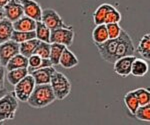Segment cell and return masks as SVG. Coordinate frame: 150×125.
<instances>
[{
  "mask_svg": "<svg viewBox=\"0 0 150 125\" xmlns=\"http://www.w3.org/2000/svg\"><path fill=\"white\" fill-rule=\"evenodd\" d=\"M4 17H5V15H4V11H3V8H0V21L2 20Z\"/></svg>",
  "mask_w": 150,
  "mask_h": 125,
  "instance_id": "836d02e7",
  "label": "cell"
},
{
  "mask_svg": "<svg viewBox=\"0 0 150 125\" xmlns=\"http://www.w3.org/2000/svg\"><path fill=\"white\" fill-rule=\"evenodd\" d=\"M7 92V91H6V89H3V90H0V97H1V96L2 95H3V94H5V93Z\"/></svg>",
  "mask_w": 150,
  "mask_h": 125,
  "instance_id": "e575fe53",
  "label": "cell"
},
{
  "mask_svg": "<svg viewBox=\"0 0 150 125\" xmlns=\"http://www.w3.org/2000/svg\"><path fill=\"white\" fill-rule=\"evenodd\" d=\"M19 53V44L13 40L0 43V64L5 66L14 55Z\"/></svg>",
  "mask_w": 150,
  "mask_h": 125,
  "instance_id": "52a82bcc",
  "label": "cell"
},
{
  "mask_svg": "<svg viewBox=\"0 0 150 125\" xmlns=\"http://www.w3.org/2000/svg\"><path fill=\"white\" fill-rule=\"evenodd\" d=\"M35 54L39 55L41 58H49L50 54V43L39 41L37 48L35 50Z\"/></svg>",
  "mask_w": 150,
  "mask_h": 125,
  "instance_id": "f546056e",
  "label": "cell"
},
{
  "mask_svg": "<svg viewBox=\"0 0 150 125\" xmlns=\"http://www.w3.org/2000/svg\"><path fill=\"white\" fill-rule=\"evenodd\" d=\"M12 23H13L14 30L17 31H34L36 27V21L25 15Z\"/></svg>",
  "mask_w": 150,
  "mask_h": 125,
  "instance_id": "5bb4252c",
  "label": "cell"
},
{
  "mask_svg": "<svg viewBox=\"0 0 150 125\" xmlns=\"http://www.w3.org/2000/svg\"><path fill=\"white\" fill-rule=\"evenodd\" d=\"M74 37L73 28H56L50 32V43H60L69 47L73 44Z\"/></svg>",
  "mask_w": 150,
  "mask_h": 125,
  "instance_id": "8992f818",
  "label": "cell"
},
{
  "mask_svg": "<svg viewBox=\"0 0 150 125\" xmlns=\"http://www.w3.org/2000/svg\"><path fill=\"white\" fill-rule=\"evenodd\" d=\"M9 1H10V0H0V8H3Z\"/></svg>",
  "mask_w": 150,
  "mask_h": 125,
  "instance_id": "d6a6232c",
  "label": "cell"
},
{
  "mask_svg": "<svg viewBox=\"0 0 150 125\" xmlns=\"http://www.w3.org/2000/svg\"><path fill=\"white\" fill-rule=\"evenodd\" d=\"M5 77H6L5 66L0 65V90L5 89Z\"/></svg>",
  "mask_w": 150,
  "mask_h": 125,
  "instance_id": "1f68e13d",
  "label": "cell"
},
{
  "mask_svg": "<svg viewBox=\"0 0 150 125\" xmlns=\"http://www.w3.org/2000/svg\"><path fill=\"white\" fill-rule=\"evenodd\" d=\"M66 48V46L60 43H50V54H49V60L51 61L53 66H57L59 64V59L61 56L63 50Z\"/></svg>",
  "mask_w": 150,
  "mask_h": 125,
  "instance_id": "cb8c5ba5",
  "label": "cell"
},
{
  "mask_svg": "<svg viewBox=\"0 0 150 125\" xmlns=\"http://www.w3.org/2000/svg\"><path fill=\"white\" fill-rule=\"evenodd\" d=\"M79 64V60L77 58V56L75 55L71 50H69L68 48H65L62 52L61 56H60L59 59V64L61 67L66 69H70L73 68V67L77 66Z\"/></svg>",
  "mask_w": 150,
  "mask_h": 125,
  "instance_id": "7c38bea8",
  "label": "cell"
},
{
  "mask_svg": "<svg viewBox=\"0 0 150 125\" xmlns=\"http://www.w3.org/2000/svg\"><path fill=\"white\" fill-rule=\"evenodd\" d=\"M41 22L44 23L50 30L56 29V28H73L71 25L65 23L63 18L58 14V12L51 8L42 10Z\"/></svg>",
  "mask_w": 150,
  "mask_h": 125,
  "instance_id": "5b68a950",
  "label": "cell"
},
{
  "mask_svg": "<svg viewBox=\"0 0 150 125\" xmlns=\"http://www.w3.org/2000/svg\"><path fill=\"white\" fill-rule=\"evenodd\" d=\"M55 71H56L55 67L51 65L36 69V70L29 72V74H31V76L34 79L35 84H48L50 83V80Z\"/></svg>",
  "mask_w": 150,
  "mask_h": 125,
  "instance_id": "8fae6325",
  "label": "cell"
},
{
  "mask_svg": "<svg viewBox=\"0 0 150 125\" xmlns=\"http://www.w3.org/2000/svg\"><path fill=\"white\" fill-rule=\"evenodd\" d=\"M27 74H29L28 68L24 67V68H17V69H12V70L7 71L6 77L7 81L9 84L12 86H14L16 83L19 82L22 78L25 77Z\"/></svg>",
  "mask_w": 150,
  "mask_h": 125,
  "instance_id": "ffe728a7",
  "label": "cell"
},
{
  "mask_svg": "<svg viewBox=\"0 0 150 125\" xmlns=\"http://www.w3.org/2000/svg\"><path fill=\"white\" fill-rule=\"evenodd\" d=\"M19 103L14 92H6L0 97V123L14 119Z\"/></svg>",
  "mask_w": 150,
  "mask_h": 125,
  "instance_id": "7a4b0ae2",
  "label": "cell"
},
{
  "mask_svg": "<svg viewBox=\"0 0 150 125\" xmlns=\"http://www.w3.org/2000/svg\"><path fill=\"white\" fill-rule=\"evenodd\" d=\"M33 38H36L35 31H17V30H14L13 32H12L10 39L19 44V43H21V42L33 39Z\"/></svg>",
  "mask_w": 150,
  "mask_h": 125,
  "instance_id": "484cf974",
  "label": "cell"
},
{
  "mask_svg": "<svg viewBox=\"0 0 150 125\" xmlns=\"http://www.w3.org/2000/svg\"><path fill=\"white\" fill-rule=\"evenodd\" d=\"M133 91L138 100L139 105L150 104V91L148 88H137Z\"/></svg>",
  "mask_w": 150,
  "mask_h": 125,
  "instance_id": "83f0119b",
  "label": "cell"
},
{
  "mask_svg": "<svg viewBox=\"0 0 150 125\" xmlns=\"http://www.w3.org/2000/svg\"><path fill=\"white\" fill-rule=\"evenodd\" d=\"M54 96L56 100H63L67 97L72 89V84L70 80L61 72L55 71L53 74L51 80H50Z\"/></svg>",
  "mask_w": 150,
  "mask_h": 125,
  "instance_id": "3957f363",
  "label": "cell"
},
{
  "mask_svg": "<svg viewBox=\"0 0 150 125\" xmlns=\"http://www.w3.org/2000/svg\"><path fill=\"white\" fill-rule=\"evenodd\" d=\"M113 7L109 3H102L99 5L96 10L93 13V22L95 25H99V24H105V16L107 12Z\"/></svg>",
  "mask_w": 150,
  "mask_h": 125,
  "instance_id": "44dd1931",
  "label": "cell"
},
{
  "mask_svg": "<svg viewBox=\"0 0 150 125\" xmlns=\"http://www.w3.org/2000/svg\"><path fill=\"white\" fill-rule=\"evenodd\" d=\"M105 25L109 39H115V38H117L119 36L122 29L121 26L119 25V23H108L105 24Z\"/></svg>",
  "mask_w": 150,
  "mask_h": 125,
  "instance_id": "4dcf8cb0",
  "label": "cell"
},
{
  "mask_svg": "<svg viewBox=\"0 0 150 125\" xmlns=\"http://www.w3.org/2000/svg\"><path fill=\"white\" fill-rule=\"evenodd\" d=\"M56 100L53 90L48 84H35L34 89L29 96L27 103L32 108H44Z\"/></svg>",
  "mask_w": 150,
  "mask_h": 125,
  "instance_id": "6da1fadb",
  "label": "cell"
},
{
  "mask_svg": "<svg viewBox=\"0 0 150 125\" xmlns=\"http://www.w3.org/2000/svg\"><path fill=\"white\" fill-rule=\"evenodd\" d=\"M149 70L148 61L144 60L143 58H135L131 65V75L134 77H142L146 75Z\"/></svg>",
  "mask_w": 150,
  "mask_h": 125,
  "instance_id": "4fadbf2b",
  "label": "cell"
},
{
  "mask_svg": "<svg viewBox=\"0 0 150 125\" xmlns=\"http://www.w3.org/2000/svg\"><path fill=\"white\" fill-rule=\"evenodd\" d=\"M0 65H1V64H0Z\"/></svg>",
  "mask_w": 150,
  "mask_h": 125,
  "instance_id": "d590c367",
  "label": "cell"
},
{
  "mask_svg": "<svg viewBox=\"0 0 150 125\" xmlns=\"http://www.w3.org/2000/svg\"><path fill=\"white\" fill-rule=\"evenodd\" d=\"M121 20V13L114 6L107 12L105 16V24L108 23H119Z\"/></svg>",
  "mask_w": 150,
  "mask_h": 125,
  "instance_id": "f1b7e54d",
  "label": "cell"
},
{
  "mask_svg": "<svg viewBox=\"0 0 150 125\" xmlns=\"http://www.w3.org/2000/svg\"><path fill=\"white\" fill-rule=\"evenodd\" d=\"M38 43H39V40L37 38H33V39L19 43V53L28 58L31 55L35 54V50L37 48Z\"/></svg>",
  "mask_w": 150,
  "mask_h": 125,
  "instance_id": "ac0fdd59",
  "label": "cell"
},
{
  "mask_svg": "<svg viewBox=\"0 0 150 125\" xmlns=\"http://www.w3.org/2000/svg\"><path fill=\"white\" fill-rule=\"evenodd\" d=\"M13 31V23L4 17L0 21V43H3L10 40Z\"/></svg>",
  "mask_w": 150,
  "mask_h": 125,
  "instance_id": "e0dca14e",
  "label": "cell"
},
{
  "mask_svg": "<svg viewBox=\"0 0 150 125\" xmlns=\"http://www.w3.org/2000/svg\"><path fill=\"white\" fill-rule=\"evenodd\" d=\"M52 63L49 58H41L39 55L33 54L30 57H28V71L31 72L36 69L42 68V67L51 66Z\"/></svg>",
  "mask_w": 150,
  "mask_h": 125,
  "instance_id": "9a60e30c",
  "label": "cell"
},
{
  "mask_svg": "<svg viewBox=\"0 0 150 125\" xmlns=\"http://www.w3.org/2000/svg\"><path fill=\"white\" fill-rule=\"evenodd\" d=\"M108 39V33L105 24L95 25L92 31V40L94 44H101Z\"/></svg>",
  "mask_w": 150,
  "mask_h": 125,
  "instance_id": "603a6c76",
  "label": "cell"
},
{
  "mask_svg": "<svg viewBox=\"0 0 150 125\" xmlns=\"http://www.w3.org/2000/svg\"><path fill=\"white\" fill-rule=\"evenodd\" d=\"M135 51H137L139 53L140 56L142 57L144 60L149 61L150 60V36L149 33H146L141 37V39L139 40L138 45Z\"/></svg>",
  "mask_w": 150,
  "mask_h": 125,
  "instance_id": "2e32d148",
  "label": "cell"
},
{
  "mask_svg": "<svg viewBox=\"0 0 150 125\" xmlns=\"http://www.w3.org/2000/svg\"><path fill=\"white\" fill-rule=\"evenodd\" d=\"M134 118L143 122L150 121V104L139 105L134 114Z\"/></svg>",
  "mask_w": 150,
  "mask_h": 125,
  "instance_id": "4316f807",
  "label": "cell"
},
{
  "mask_svg": "<svg viewBox=\"0 0 150 125\" xmlns=\"http://www.w3.org/2000/svg\"><path fill=\"white\" fill-rule=\"evenodd\" d=\"M135 58L136 57L134 55H131V56H123L116 59L113 62V70L118 76L127 77L131 73V65Z\"/></svg>",
  "mask_w": 150,
  "mask_h": 125,
  "instance_id": "ba28073f",
  "label": "cell"
},
{
  "mask_svg": "<svg viewBox=\"0 0 150 125\" xmlns=\"http://www.w3.org/2000/svg\"><path fill=\"white\" fill-rule=\"evenodd\" d=\"M35 81L31 74H27L24 78L21 79L19 82H17L14 85V94L17 98L18 101L21 102H27L29 96L31 92L34 89Z\"/></svg>",
  "mask_w": 150,
  "mask_h": 125,
  "instance_id": "277c9868",
  "label": "cell"
},
{
  "mask_svg": "<svg viewBox=\"0 0 150 125\" xmlns=\"http://www.w3.org/2000/svg\"><path fill=\"white\" fill-rule=\"evenodd\" d=\"M3 11L5 18L10 20L11 22H14L24 15L22 4L19 0H10L3 7Z\"/></svg>",
  "mask_w": 150,
  "mask_h": 125,
  "instance_id": "9c48e42d",
  "label": "cell"
},
{
  "mask_svg": "<svg viewBox=\"0 0 150 125\" xmlns=\"http://www.w3.org/2000/svg\"><path fill=\"white\" fill-rule=\"evenodd\" d=\"M24 67H26V68L28 67V58L20 53L14 55L5 65L7 71L12 70V69L24 68Z\"/></svg>",
  "mask_w": 150,
  "mask_h": 125,
  "instance_id": "d6986e66",
  "label": "cell"
},
{
  "mask_svg": "<svg viewBox=\"0 0 150 125\" xmlns=\"http://www.w3.org/2000/svg\"><path fill=\"white\" fill-rule=\"evenodd\" d=\"M22 4L24 15L35 21H41L42 10L40 4L35 0H19Z\"/></svg>",
  "mask_w": 150,
  "mask_h": 125,
  "instance_id": "30bf717a",
  "label": "cell"
},
{
  "mask_svg": "<svg viewBox=\"0 0 150 125\" xmlns=\"http://www.w3.org/2000/svg\"><path fill=\"white\" fill-rule=\"evenodd\" d=\"M34 31L36 34V38L39 41L50 43V32H51V30L44 23L41 22V21H36V27Z\"/></svg>",
  "mask_w": 150,
  "mask_h": 125,
  "instance_id": "d4e9b609",
  "label": "cell"
},
{
  "mask_svg": "<svg viewBox=\"0 0 150 125\" xmlns=\"http://www.w3.org/2000/svg\"><path fill=\"white\" fill-rule=\"evenodd\" d=\"M123 101H124V104L127 108L128 112H129L130 116L134 117L135 111H136V109L139 106L138 100H137L136 96L134 94V91H128L126 94L124 95V97H123Z\"/></svg>",
  "mask_w": 150,
  "mask_h": 125,
  "instance_id": "7402d4cb",
  "label": "cell"
}]
</instances>
